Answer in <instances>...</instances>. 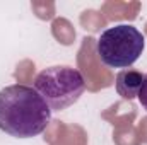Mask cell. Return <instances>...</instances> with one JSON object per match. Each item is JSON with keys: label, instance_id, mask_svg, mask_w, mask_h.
Instances as JSON below:
<instances>
[{"label": "cell", "instance_id": "obj_2", "mask_svg": "<svg viewBox=\"0 0 147 145\" xmlns=\"http://www.w3.org/2000/svg\"><path fill=\"white\" fill-rule=\"evenodd\" d=\"M33 87L51 111H63L80 99L86 91V80L80 70L74 67L55 65L38 73Z\"/></svg>", "mask_w": 147, "mask_h": 145}, {"label": "cell", "instance_id": "obj_5", "mask_svg": "<svg viewBox=\"0 0 147 145\" xmlns=\"http://www.w3.org/2000/svg\"><path fill=\"white\" fill-rule=\"evenodd\" d=\"M137 97H139L142 108L147 111V73H146V79H144V84H142V89H140V92H139Z\"/></svg>", "mask_w": 147, "mask_h": 145}, {"label": "cell", "instance_id": "obj_1", "mask_svg": "<svg viewBox=\"0 0 147 145\" xmlns=\"http://www.w3.org/2000/svg\"><path fill=\"white\" fill-rule=\"evenodd\" d=\"M51 109L34 87L12 84L0 91V130L16 138H33L46 130Z\"/></svg>", "mask_w": 147, "mask_h": 145}, {"label": "cell", "instance_id": "obj_4", "mask_svg": "<svg viewBox=\"0 0 147 145\" xmlns=\"http://www.w3.org/2000/svg\"><path fill=\"white\" fill-rule=\"evenodd\" d=\"M144 79H146V75L142 72H137V70H121V72H118L116 80H115L116 92L123 99L132 101L134 97L139 96V92L142 89V84H144Z\"/></svg>", "mask_w": 147, "mask_h": 145}, {"label": "cell", "instance_id": "obj_3", "mask_svg": "<svg viewBox=\"0 0 147 145\" xmlns=\"http://www.w3.org/2000/svg\"><path fill=\"white\" fill-rule=\"evenodd\" d=\"M146 48L144 34L132 24H116L101 33L96 51L101 62L110 68L132 67Z\"/></svg>", "mask_w": 147, "mask_h": 145}]
</instances>
